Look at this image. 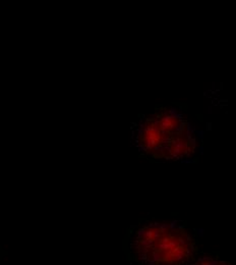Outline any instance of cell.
<instances>
[{
  "label": "cell",
  "mask_w": 236,
  "mask_h": 265,
  "mask_svg": "<svg viewBox=\"0 0 236 265\" xmlns=\"http://www.w3.org/2000/svg\"><path fill=\"white\" fill-rule=\"evenodd\" d=\"M197 250V242L184 227L151 223L131 233L125 252L135 265H185Z\"/></svg>",
  "instance_id": "obj_1"
},
{
  "label": "cell",
  "mask_w": 236,
  "mask_h": 265,
  "mask_svg": "<svg viewBox=\"0 0 236 265\" xmlns=\"http://www.w3.org/2000/svg\"><path fill=\"white\" fill-rule=\"evenodd\" d=\"M159 128L155 118H147L139 134V144L146 153L157 159H169L170 139Z\"/></svg>",
  "instance_id": "obj_2"
},
{
  "label": "cell",
  "mask_w": 236,
  "mask_h": 265,
  "mask_svg": "<svg viewBox=\"0 0 236 265\" xmlns=\"http://www.w3.org/2000/svg\"><path fill=\"white\" fill-rule=\"evenodd\" d=\"M195 148V142L191 137L185 133L175 135L170 139L169 146V159L178 160L190 156Z\"/></svg>",
  "instance_id": "obj_3"
},
{
  "label": "cell",
  "mask_w": 236,
  "mask_h": 265,
  "mask_svg": "<svg viewBox=\"0 0 236 265\" xmlns=\"http://www.w3.org/2000/svg\"><path fill=\"white\" fill-rule=\"evenodd\" d=\"M159 128L168 137H173L178 134H183L186 131L187 121L170 114L169 112L160 111L155 117Z\"/></svg>",
  "instance_id": "obj_4"
},
{
  "label": "cell",
  "mask_w": 236,
  "mask_h": 265,
  "mask_svg": "<svg viewBox=\"0 0 236 265\" xmlns=\"http://www.w3.org/2000/svg\"><path fill=\"white\" fill-rule=\"evenodd\" d=\"M190 265H231L229 262L220 261V260L212 259V258H202Z\"/></svg>",
  "instance_id": "obj_5"
}]
</instances>
